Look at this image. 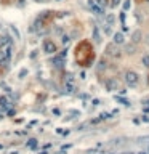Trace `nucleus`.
Segmentation results:
<instances>
[{
	"instance_id": "obj_1",
	"label": "nucleus",
	"mask_w": 149,
	"mask_h": 154,
	"mask_svg": "<svg viewBox=\"0 0 149 154\" xmlns=\"http://www.w3.org/2000/svg\"><path fill=\"white\" fill-rule=\"evenodd\" d=\"M124 79H125V82H127V85H130V87H135V85L138 84V74L133 72V71H127V72L124 74Z\"/></svg>"
},
{
	"instance_id": "obj_2",
	"label": "nucleus",
	"mask_w": 149,
	"mask_h": 154,
	"mask_svg": "<svg viewBox=\"0 0 149 154\" xmlns=\"http://www.w3.org/2000/svg\"><path fill=\"white\" fill-rule=\"evenodd\" d=\"M43 51H45L47 55H53L58 51V47H56L55 42H52V40H47L45 43H43Z\"/></svg>"
},
{
	"instance_id": "obj_3",
	"label": "nucleus",
	"mask_w": 149,
	"mask_h": 154,
	"mask_svg": "<svg viewBox=\"0 0 149 154\" xmlns=\"http://www.w3.org/2000/svg\"><path fill=\"white\" fill-rule=\"evenodd\" d=\"M88 5H90V8L93 10V13H95V15H98V16H104V10H103V6L95 5V2H93V0H90V2H88Z\"/></svg>"
},
{
	"instance_id": "obj_4",
	"label": "nucleus",
	"mask_w": 149,
	"mask_h": 154,
	"mask_svg": "<svg viewBox=\"0 0 149 154\" xmlns=\"http://www.w3.org/2000/svg\"><path fill=\"white\" fill-rule=\"evenodd\" d=\"M106 88L109 92H114V90H117V88H119V84H117L116 79H107V80H106Z\"/></svg>"
},
{
	"instance_id": "obj_5",
	"label": "nucleus",
	"mask_w": 149,
	"mask_h": 154,
	"mask_svg": "<svg viewBox=\"0 0 149 154\" xmlns=\"http://www.w3.org/2000/svg\"><path fill=\"white\" fill-rule=\"evenodd\" d=\"M43 24H45L43 18H42V16H39V18L35 19V23H34V31H40L43 27Z\"/></svg>"
},
{
	"instance_id": "obj_6",
	"label": "nucleus",
	"mask_w": 149,
	"mask_h": 154,
	"mask_svg": "<svg viewBox=\"0 0 149 154\" xmlns=\"http://www.w3.org/2000/svg\"><path fill=\"white\" fill-rule=\"evenodd\" d=\"M124 40H125V37H124V34H122V32H116V34H114V43H116V45L124 43Z\"/></svg>"
},
{
	"instance_id": "obj_7",
	"label": "nucleus",
	"mask_w": 149,
	"mask_h": 154,
	"mask_svg": "<svg viewBox=\"0 0 149 154\" xmlns=\"http://www.w3.org/2000/svg\"><path fill=\"white\" fill-rule=\"evenodd\" d=\"M107 53L109 55H112V56H116V58H120V51L117 50V48H114V47H107Z\"/></svg>"
},
{
	"instance_id": "obj_8",
	"label": "nucleus",
	"mask_w": 149,
	"mask_h": 154,
	"mask_svg": "<svg viewBox=\"0 0 149 154\" xmlns=\"http://www.w3.org/2000/svg\"><path fill=\"white\" fill-rule=\"evenodd\" d=\"M0 108H3V109L10 108V101L6 100V97H0Z\"/></svg>"
},
{
	"instance_id": "obj_9",
	"label": "nucleus",
	"mask_w": 149,
	"mask_h": 154,
	"mask_svg": "<svg viewBox=\"0 0 149 154\" xmlns=\"http://www.w3.org/2000/svg\"><path fill=\"white\" fill-rule=\"evenodd\" d=\"M141 40V31H136V32H133V42L138 43Z\"/></svg>"
},
{
	"instance_id": "obj_10",
	"label": "nucleus",
	"mask_w": 149,
	"mask_h": 154,
	"mask_svg": "<svg viewBox=\"0 0 149 154\" xmlns=\"http://www.w3.org/2000/svg\"><path fill=\"white\" fill-rule=\"evenodd\" d=\"M104 69H106V61L101 60L100 63H98V72H101V71H104Z\"/></svg>"
},
{
	"instance_id": "obj_11",
	"label": "nucleus",
	"mask_w": 149,
	"mask_h": 154,
	"mask_svg": "<svg viewBox=\"0 0 149 154\" xmlns=\"http://www.w3.org/2000/svg\"><path fill=\"white\" fill-rule=\"evenodd\" d=\"M66 92H74V84L72 82H66Z\"/></svg>"
},
{
	"instance_id": "obj_12",
	"label": "nucleus",
	"mask_w": 149,
	"mask_h": 154,
	"mask_svg": "<svg viewBox=\"0 0 149 154\" xmlns=\"http://www.w3.org/2000/svg\"><path fill=\"white\" fill-rule=\"evenodd\" d=\"M141 61H143V66L149 67V55H144V56H143V60H141Z\"/></svg>"
},
{
	"instance_id": "obj_13",
	"label": "nucleus",
	"mask_w": 149,
	"mask_h": 154,
	"mask_svg": "<svg viewBox=\"0 0 149 154\" xmlns=\"http://www.w3.org/2000/svg\"><path fill=\"white\" fill-rule=\"evenodd\" d=\"M106 23H107V24H112V23H114V15H107L106 16Z\"/></svg>"
},
{
	"instance_id": "obj_14",
	"label": "nucleus",
	"mask_w": 149,
	"mask_h": 154,
	"mask_svg": "<svg viewBox=\"0 0 149 154\" xmlns=\"http://www.w3.org/2000/svg\"><path fill=\"white\" fill-rule=\"evenodd\" d=\"M130 0H125V3H124V11H127V10H130Z\"/></svg>"
},
{
	"instance_id": "obj_15",
	"label": "nucleus",
	"mask_w": 149,
	"mask_h": 154,
	"mask_svg": "<svg viewBox=\"0 0 149 154\" xmlns=\"http://www.w3.org/2000/svg\"><path fill=\"white\" fill-rule=\"evenodd\" d=\"M119 3H120V0H112V2H111V8H116Z\"/></svg>"
},
{
	"instance_id": "obj_16",
	"label": "nucleus",
	"mask_w": 149,
	"mask_h": 154,
	"mask_svg": "<svg viewBox=\"0 0 149 154\" xmlns=\"http://www.w3.org/2000/svg\"><path fill=\"white\" fill-rule=\"evenodd\" d=\"M93 35H95V40H98V42H100V32H98L96 29L93 31Z\"/></svg>"
},
{
	"instance_id": "obj_17",
	"label": "nucleus",
	"mask_w": 149,
	"mask_h": 154,
	"mask_svg": "<svg viewBox=\"0 0 149 154\" xmlns=\"http://www.w3.org/2000/svg\"><path fill=\"white\" fill-rule=\"evenodd\" d=\"M117 100H119V101L122 103V104H125V106H128V104H130V103H128V100H124V98H117Z\"/></svg>"
},
{
	"instance_id": "obj_18",
	"label": "nucleus",
	"mask_w": 149,
	"mask_h": 154,
	"mask_svg": "<svg viewBox=\"0 0 149 154\" xmlns=\"http://www.w3.org/2000/svg\"><path fill=\"white\" fill-rule=\"evenodd\" d=\"M24 76H28V69H23V71H19V77H24Z\"/></svg>"
},
{
	"instance_id": "obj_19",
	"label": "nucleus",
	"mask_w": 149,
	"mask_h": 154,
	"mask_svg": "<svg viewBox=\"0 0 149 154\" xmlns=\"http://www.w3.org/2000/svg\"><path fill=\"white\" fill-rule=\"evenodd\" d=\"M29 146H34V148H35L37 146V143H35V140H29V143H28Z\"/></svg>"
},
{
	"instance_id": "obj_20",
	"label": "nucleus",
	"mask_w": 149,
	"mask_h": 154,
	"mask_svg": "<svg viewBox=\"0 0 149 154\" xmlns=\"http://www.w3.org/2000/svg\"><path fill=\"white\" fill-rule=\"evenodd\" d=\"M127 51L128 53H133V45H127Z\"/></svg>"
},
{
	"instance_id": "obj_21",
	"label": "nucleus",
	"mask_w": 149,
	"mask_h": 154,
	"mask_svg": "<svg viewBox=\"0 0 149 154\" xmlns=\"http://www.w3.org/2000/svg\"><path fill=\"white\" fill-rule=\"evenodd\" d=\"M98 3H100L101 6H104V5H106V3H107V0H98Z\"/></svg>"
},
{
	"instance_id": "obj_22",
	"label": "nucleus",
	"mask_w": 149,
	"mask_h": 154,
	"mask_svg": "<svg viewBox=\"0 0 149 154\" xmlns=\"http://www.w3.org/2000/svg\"><path fill=\"white\" fill-rule=\"evenodd\" d=\"M67 42H69V37L64 35V37H63V43H67Z\"/></svg>"
},
{
	"instance_id": "obj_23",
	"label": "nucleus",
	"mask_w": 149,
	"mask_h": 154,
	"mask_svg": "<svg viewBox=\"0 0 149 154\" xmlns=\"http://www.w3.org/2000/svg\"><path fill=\"white\" fill-rule=\"evenodd\" d=\"M120 19H122V23L125 21V13H124V11H122V15H120Z\"/></svg>"
},
{
	"instance_id": "obj_24",
	"label": "nucleus",
	"mask_w": 149,
	"mask_h": 154,
	"mask_svg": "<svg viewBox=\"0 0 149 154\" xmlns=\"http://www.w3.org/2000/svg\"><path fill=\"white\" fill-rule=\"evenodd\" d=\"M146 42H148V43H149V35H148V37H146Z\"/></svg>"
},
{
	"instance_id": "obj_25",
	"label": "nucleus",
	"mask_w": 149,
	"mask_h": 154,
	"mask_svg": "<svg viewBox=\"0 0 149 154\" xmlns=\"http://www.w3.org/2000/svg\"><path fill=\"white\" fill-rule=\"evenodd\" d=\"M138 154H148V153H144V151H143V153H138Z\"/></svg>"
},
{
	"instance_id": "obj_26",
	"label": "nucleus",
	"mask_w": 149,
	"mask_h": 154,
	"mask_svg": "<svg viewBox=\"0 0 149 154\" xmlns=\"http://www.w3.org/2000/svg\"><path fill=\"white\" fill-rule=\"evenodd\" d=\"M148 154H149V148H148Z\"/></svg>"
},
{
	"instance_id": "obj_27",
	"label": "nucleus",
	"mask_w": 149,
	"mask_h": 154,
	"mask_svg": "<svg viewBox=\"0 0 149 154\" xmlns=\"http://www.w3.org/2000/svg\"><path fill=\"white\" fill-rule=\"evenodd\" d=\"M37 2H42V0H37Z\"/></svg>"
},
{
	"instance_id": "obj_28",
	"label": "nucleus",
	"mask_w": 149,
	"mask_h": 154,
	"mask_svg": "<svg viewBox=\"0 0 149 154\" xmlns=\"http://www.w3.org/2000/svg\"><path fill=\"white\" fill-rule=\"evenodd\" d=\"M0 119H2V114H0Z\"/></svg>"
},
{
	"instance_id": "obj_29",
	"label": "nucleus",
	"mask_w": 149,
	"mask_h": 154,
	"mask_svg": "<svg viewBox=\"0 0 149 154\" xmlns=\"http://www.w3.org/2000/svg\"><path fill=\"white\" fill-rule=\"evenodd\" d=\"M148 2H149V0H148Z\"/></svg>"
}]
</instances>
